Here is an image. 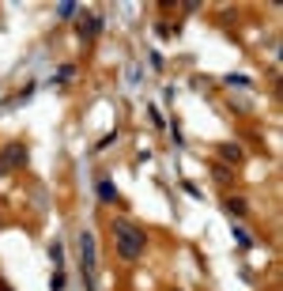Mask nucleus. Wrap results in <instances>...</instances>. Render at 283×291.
<instances>
[{"instance_id":"obj_11","label":"nucleus","mask_w":283,"mask_h":291,"mask_svg":"<svg viewBox=\"0 0 283 291\" xmlns=\"http://www.w3.org/2000/svg\"><path fill=\"white\" fill-rule=\"evenodd\" d=\"M49 291H64V272H57L53 284H49Z\"/></svg>"},{"instance_id":"obj_2","label":"nucleus","mask_w":283,"mask_h":291,"mask_svg":"<svg viewBox=\"0 0 283 291\" xmlns=\"http://www.w3.org/2000/svg\"><path fill=\"white\" fill-rule=\"evenodd\" d=\"M80 261H83V284L87 291H99V242H95V234L83 231L80 234Z\"/></svg>"},{"instance_id":"obj_6","label":"nucleus","mask_w":283,"mask_h":291,"mask_svg":"<svg viewBox=\"0 0 283 291\" xmlns=\"http://www.w3.org/2000/svg\"><path fill=\"white\" fill-rule=\"evenodd\" d=\"M219 155H223V159H230V163H242V159H245V151H242L238 144H223V147H219Z\"/></svg>"},{"instance_id":"obj_12","label":"nucleus","mask_w":283,"mask_h":291,"mask_svg":"<svg viewBox=\"0 0 283 291\" xmlns=\"http://www.w3.org/2000/svg\"><path fill=\"white\" fill-rule=\"evenodd\" d=\"M72 72H76V68H72V64H64V68H61V72H57V80H61V83H64V80H72Z\"/></svg>"},{"instance_id":"obj_9","label":"nucleus","mask_w":283,"mask_h":291,"mask_svg":"<svg viewBox=\"0 0 283 291\" xmlns=\"http://www.w3.org/2000/svg\"><path fill=\"white\" fill-rule=\"evenodd\" d=\"M49 261H53V265L64 261V246H61V242H53V246H49Z\"/></svg>"},{"instance_id":"obj_4","label":"nucleus","mask_w":283,"mask_h":291,"mask_svg":"<svg viewBox=\"0 0 283 291\" xmlns=\"http://www.w3.org/2000/svg\"><path fill=\"white\" fill-rule=\"evenodd\" d=\"M99 30H102V19L87 12V15H83V30H80V38H83V42H91V38H95Z\"/></svg>"},{"instance_id":"obj_8","label":"nucleus","mask_w":283,"mask_h":291,"mask_svg":"<svg viewBox=\"0 0 283 291\" xmlns=\"http://www.w3.org/2000/svg\"><path fill=\"white\" fill-rule=\"evenodd\" d=\"M226 83H234V87H249L253 80H249V76H242V72H230V76H226Z\"/></svg>"},{"instance_id":"obj_1","label":"nucleus","mask_w":283,"mask_h":291,"mask_svg":"<svg viewBox=\"0 0 283 291\" xmlns=\"http://www.w3.org/2000/svg\"><path fill=\"white\" fill-rule=\"evenodd\" d=\"M113 234H117V253L125 257V261H136L143 249V231L136 223H128V219H117L113 223Z\"/></svg>"},{"instance_id":"obj_13","label":"nucleus","mask_w":283,"mask_h":291,"mask_svg":"<svg viewBox=\"0 0 283 291\" xmlns=\"http://www.w3.org/2000/svg\"><path fill=\"white\" fill-rule=\"evenodd\" d=\"M113 140H117V132H113V129H110V136H102V140H99V151H102V147H110V144H113Z\"/></svg>"},{"instance_id":"obj_5","label":"nucleus","mask_w":283,"mask_h":291,"mask_svg":"<svg viewBox=\"0 0 283 291\" xmlns=\"http://www.w3.org/2000/svg\"><path fill=\"white\" fill-rule=\"evenodd\" d=\"M99 201H106V204L117 201V186H113L110 178H102V182H99Z\"/></svg>"},{"instance_id":"obj_10","label":"nucleus","mask_w":283,"mask_h":291,"mask_svg":"<svg viewBox=\"0 0 283 291\" xmlns=\"http://www.w3.org/2000/svg\"><path fill=\"white\" fill-rule=\"evenodd\" d=\"M226 212H234V216H245V204H242V201H226Z\"/></svg>"},{"instance_id":"obj_7","label":"nucleus","mask_w":283,"mask_h":291,"mask_svg":"<svg viewBox=\"0 0 283 291\" xmlns=\"http://www.w3.org/2000/svg\"><path fill=\"white\" fill-rule=\"evenodd\" d=\"M76 12H80V4H57V15L61 19H76Z\"/></svg>"},{"instance_id":"obj_3","label":"nucleus","mask_w":283,"mask_h":291,"mask_svg":"<svg viewBox=\"0 0 283 291\" xmlns=\"http://www.w3.org/2000/svg\"><path fill=\"white\" fill-rule=\"evenodd\" d=\"M27 163V147L23 144H4L0 147V174H12Z\"/></svg>"}]
</instances>
